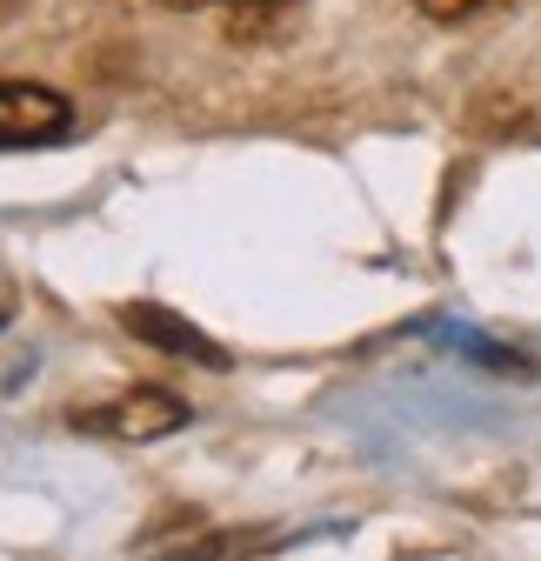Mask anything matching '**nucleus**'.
Masks as SVG:
<instances>
[{
    "mask_svg": "<svg viewBox=\"0 0 541 561\" xmlns=\"http://www.w3.org/2000/svg\"><path fill=\"white\" fill-rule=\"evenodd\" d=\"M120 328L127 334H141V341H154V347H168L174 362H194V368H228V355L200 334V328H187L181 314H168L161 301H127L120 308Z\"/></svg>",
    "mask_w": 541,
    "mask_h": 561,
    "instance_id": "nucleus-3",
    "label": "nucleus"
},
{
    "mask_svg": "<svg viewBox=\"0 0 541 561\" xmlns=\"http://www.w3.org/2000/svg\"><path fill=\"white\" fill-rule=\"evenodd\" d=\"M415 8H422L428 21H475V14L502 8V0H415Z\"/></svg>",
    "mask_w": 541,
    "mask_h": 561,
    "instance_id": "nucleus-4",
    "label": "nucleus"
},
{
    "mask_svg": "<svg viewBox=\"0 0 541 561\" xmlns=\"http://www.w3.org/2000/svg\"><path fill=\"white\" fill-rule=\"evenodd\" d=\"M8 314H14V288H8V274H0V328H8Z\"/></svg>",
    "mask_w": 541,
    "mask_h": 561,
    "instance_id": "nucleus-6",
    "label": "nucleus"
},
{
    "mask_svg": "<svg viewBox=\"0 0 541 561\" xmlns=\"http://www.w3.org/2000/svg\"><path fill=\"white\" fill-rule=\"evenodd\" d=\"M74 107H67L54 88L34 81H0V148H41V140L67 134Z\"/></svg>",
    "mask_w": 541,
    "mask_h": 561,
    "instance_id": "nucleus-2",
    "label": "nucleus"
},
{
    "mask_svg": "<svg viewBox=\"0 0 541 561\" xmlns=\"http://www.w3.org/2000/svg\"><path fill=\"white\" fill-rule=\"evenodd\" d=\"M74 428L88 435H114V442H161L174 428H187V401L168 394V388H134V394H114L101 408H81Z\"/></svg>",
    "mask_w": 541,
    "mask_h": 561,
    "instance_id": "nucleus-1",
    "label": "nucleus"
},
{
    "mask_svg": "<svg viewBox=\"0 0 541 561\" xmlns=\"http://www.w3.org/2000/svg\"><path fill=\"white\" fill-rule=\"evenodd\" d=\"M154 8H174V14H194V8H215V0H154Z\"/></svg>",
    "mask_w": 541,
    "mask_h": 561,
    "instance_id": "nucleus-5",
    "label": "nucleus"
}]
</instances>
